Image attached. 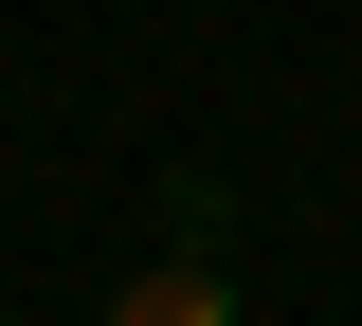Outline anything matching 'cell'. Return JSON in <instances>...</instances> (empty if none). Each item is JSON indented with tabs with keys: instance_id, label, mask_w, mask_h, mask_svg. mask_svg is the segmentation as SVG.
I'll list each match as a JSON object with an SVG mask.
<instances>
[{
	"instance_id": "6da1fadb",
	"label": "cell",
	"mask_w": 362,
	"mask_h": 326,
	"mask_svg": "<svg viewBox=\"0 0 362 326\" xmlns=\"http://www.w3.org/2000/svg\"><path fill=\"white\" fill-rule=\"evenodd\" d=\"M90 326H235V272H218V254H145Z\"/></svg>"
}]
</instances>
